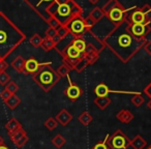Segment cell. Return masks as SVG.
Instances as JSON below:
<instances>
[{"label": "cell", "mask_w": 151, "mask_h": 149, "mask_svg": "<svg viewBox=\"0 0 151 149\" xmlns=\"http://www.w3.org/2000/svg\"><path fill=\"white\" fill-rule=\"evenodd\" d=\"M129 22L126 20L116 26L104 40L105 47H108L122 62L126 63L144 47L146 40H138L128 30Z\"/></svg>", "instance_id": "1"}, {"label": "cell", "mask_w": 151, "mask_h": 149, "mask_svg": "<svg viewBox=\"0 0 151 149\" xmlns=\"http://www.w3.org/2000/svg\"><path fill=\"white\" fill-rule=\"evenodd\" d=\"M25 40V33L3 12H0V59L5 60Z\"/></svg>", "instance_id": "2"}, {"label": "cell", "mask_w": 151, "mask_h": 149, "mask_svg": "<svg viewBox=\"0 0 151 149\" xmlns=\"http://www.w3.org/2000/svg\"><path fill=\"white\" fill-rule=\"evenodd\" d=\"M51 65V62H46L44 66H42L34 75H32L33 81L45 92H49L61 79Z\"/></svg>", "instance_id": "3"}, {"label": "cell", "mask_w": 151, "mask_h": 149, "mask_svg": "<svg viewBox=\"0 0 151 149\" xmlns=\"http://www.w3.org/2000/svg\"><path fill=\"white\" fill-rule=\"evenodd\" d=\"M108 146L110 149H127L130 140L121 130H117L113 135H108Z\"/></svg>", "instance_id": "4"}, {"label": "cell", "mask_w": 151, "mask_h": 149, "mask_svg": "<svg viewBox=\"0 0 151 149\" xmlns=\"http://www.w3.org/2000/svg\"><path fill=\"white\" fill-rule=\"evenodd\" d=\"M136 7L137 6H132V7H130V9H125V7L120 3L117 6L114 7L113 9H111V11L106 15V17H107L108 20H109L110 22H112L115 26H118L126 21L128 12L136 9Z\"/></svg>", "instance_id": "5"}, {"label": "cell", "mask_w": 151, "mask_h": 149, "mask_svg": "<svg viewBox=\"0 0 151 149\" xmlns=\"http://www.w3.org/2000/svg\"><path fill=\"white\" fill-rule=\"evenodd\" d=\"M24 1L46 22V20L49 18L48 14H47V9L56 0H24Z\"/></svg>", "instance_id": "6"}, {"label": "cell", "mask_w": 151, "mask_h": 149, "mask_svg": "<svg viewBox=\"0 0 151 149\" xmlns=\"http://www.w3.org/2000/svg\"><path fill=\"white\" fill-rule=\"evenodd\" d=\"M69 34L73 37H81L87 31L84 24V17H77L73 18L70 22L66 25Z\"/></svg>", "instance_id": "7"}, {"label": "cell", "mask_w": 151, "mask_h": 149, "mask_svg": "<svg viewBox=\"0 0 151 149\" xmlns=\"http://www.w3.org/2000/svg\"><path fill=\"white\" fill-rule=\"evenodd\" d=\"M62 26H66L71 20L73 19V15H71V9H70V4L67 3V4H58L57 9L55 12L54 16Z\"/></svg>", "instance_id": "8"}, {"label": "cell", "mask_w": 151, "mask_h": 149, "mask_svg": "<svg viewBox=\"0 0 151 149\" xmlns=\"http://www.w3.org/2000/svg\"><path fill=\"white\" fill-rule=\"evenodd\" d=\"M128 30L130 34L138 40H146V36L150 33L151 26L150 24H132L128 25Z\"/></svg>", "instance_id": "9"}, {"label": "cell", "mask_w": 151, "mask_h": 149, "mask_svg": "<svg viewBox=\"0 0 151 149\" xmlns=\"http://www.w3.org/2000/svg\"><path fill=\"white\" fill-rule=\"evenodd\" d=\"M66 78H67V80H68L69 84H68V87L65 89L64 93H65V95L67 96V99H68L70 101H76L77 99H79L81 96H82L83 90L78 84H76V83L71 82L69 76H67Z\"/></svg>", "instance_id": "10"}, {"label": "cell", "mask_w": 151, "mask_h": 149, "mask_svg": "<svg viewBox=\"0 0 151 149\" xmlns=\"http://www.w3.org/2000/svg\"><path fill=\"white\" fill-rule=\"evenodd\" d=\"M45 63L38 62L34 57H30L28 59H25V66H24L23 73L24 75H34L40 67L44 66Z\"/></svg>", "instance_id": "11"}, {"label": "cell", "mask_w": 151, "mask_h": 149, "mask_svg": "<svg viewBox=\"0 0 151 149\" xmlns=\"http://www.w3.org/2000/svg\"><path fill=\"white\" fill-rule=\"evenodd\" d=\"M126 20L132 24H149L147 22L146 17L143 14V12L140 9H138V7L132 9L130 15H127V19Z\"/></svg>", "instance_id": "12"}, {"label": "cell", "mask_w": 151, "mask_h": 149, "mask_svg": "<svg viewBox=\"0 0 151 149\" xmlns=\"http://www.w3.org/2000/svg\"><path fill=\"white\" fill-rule=\"evenodd\" d=\"M62 56V58H71V59H77V58H82L83 54L79 52L75 47L71 44H68L65 48L59 52Z\"/></svg>", "instance_id": "13"}, {"label": "cell", "mask_w": 151, "mask_h": 149, "mask_svg": "<svg viewBox=\"0 0 151 149\" xmlns=\"http://www.w3.org/2000/svg\"><path fill=\"white\" fill-rule=\"evenodd\" d=\"M73 115H71V114L69 113V112L67 111L66 109H62L56 115L55 119H56L57 122H58L59 124H61L62 126H66L67 124H68L69 122L73 120Z\"/></svg>", "instance_id": "14"}, {"label": "cell", "mask_w": 151, "mask_h": 149, "mask_svg": "<svg viewBox=\"0 0 151 149\" xmlns=\"http://www.w3.org/2000/svg\"><path fill=\"white\" fill-rule=\"evenodd\" d=\"M116 118L124 124H128L134 119V114L127 109H122L116 114Z\"/></svg>", "instance_id": "15"}, {"label": "cell", "mask_w": 151, "mask_h": 149, "mask_svg": "<svg viewBox=\"0 0 151 149\" xmlns=\"http://www.w3.org/2000/svg\"><path fill=\"white\" fill-rule=\"evenodd\" d=\"M111 90L112 89H110L105 83H99V84H97L96 86L94 87L93 92L96 95V97H105V96H108V95L111 93Z\"/></svg>", "instance_id": "16"}, {"label": "cell", "mask_w": 151, "mask_h": 149, "mask_svg": "<svg viewBox=\"0 0 151 149\" xmlns=\"http://www.w3.org/2000/svg\"><path fill=\"white\" fill-rule=\"evenodd\" d=\"M130 146L134 149H145L147 147V141L141 135H137L132 140H130Z\"/></svg>", "instance_id": "17"}, {"label": "cell", "mask_w": 151, "mask_h": 149, "mask_svg": "<svg viewBox=\"0 0 151 149\" xmlns=\"http://www.w3.org/2000/svg\"><path fill=\"white\" fill-rule=\"evenodd\" d=\"M70 44L73 45V46L75 47L79 52L82 53V54H84L85 50H86L87 42H86V40H84L83 36H81V37H73V40H71Z\"/></svg>", "instance_id": "18"}, {"label": "cell", "mask_w": 151, "mask_h": 149, "mask_svg": "<svg viewBox=\"0 0 151 149\" xmlns=\"http://www.w3.org/2000/svg\"><path fill=\"white\" fill-rule=\"evenodd\" d=\"M11 65L15 71H18V73H24V66H25V59H24L21 55H19V56H17L13 61H12Z\"/></svg>", "instance_id": "19"}, {"label": "cell", "mask_w": 151, "mask_h": 149, "mask_svg": "<svg viewBox=\"0 0 151 149\" xmlns=\"http://www.w3.org/2000/svg\"><path fill=\"white\" fill-rule=\"evenodd\" d=\"M20 128H22V124L20 123L19 120L16 119V118H11V119L6 122V124H5V130H7L9 135L13 134L14 132L20 130Z\"/></svg>", "instance_id": "20"}, {"label": "cell", "mask_w": 151, "mask_h": 149, "mask_svg": "<svg viewBox=\"0 0 151 149\" xmlns=\"http://www.w3.org/2000/svg\"><path fill=\"white\" fill-rule=\"evenodd\" d=\"M112 101L109 96H105V97H96L94 99V104L97 106V108L101 110H106L107 107H109L111 105Z\"/></svg>", "instance_id": "21"}, {"label": "cell", "mask_w": 151, "mask_h": 149, "mask_svg": "<svg viewBox=\"0 0 151 149\" xmlns=\"http://www.w3.org/2000/svg\"><path fill=\"white\" fill-rule=\"evenodd\" d=\"M4 104L6 105V107L9 108V110H15L16 108L21 104V99H20L17 94H13L7 101H4Z\"/></svg>", "instance_id": "22"}, {"label": "cell", "mask_w": 151, "mask_h": 149, "mask_svg": "<svg viewBox=\"0 0 151 149\" xmlns=\"http://www.w3.org/2000/svg\"><path fill=\"white\" fill-rule=\"evenodd\" d=\"M70 9H71V15H73V18L77 17H83V9L81 5H79L78 3L76 2L75 0H71L70 2Z\"/></svg>", "instance_id": "23"}, {"label": "cell", "mask_w": 151, "mask_h": 149, "mask_svg": "<svg viewBox=\"0 0 151 149\" xmlns=\"http://www.w3.org/2000/svg\"><path fill=\"white\" fill-rule=\"evenodd\" d=\"M78 120L84 126H87V125H89L91 122H92L93 117H92V115H91V114L89 113L88 111H84V112H82L80 115H79Z\"/></svg>", "instance_id": "24"}, {"label": "cell", "mask_w": 151, "mask_h": 149, "mask_svg": "<svg viewBox=\"0 0 151 149\" xmlns=\"http://www.w3.org/2000/svg\"><path fill=\"white\" fill-rule=\"evenodd\" d=\"M51 142H52V144L54 145L57 149H60L66 144V139H65L61 134H57L56 136L51 140Z\"/></svg>", "instance_id": "25"}, {"label": "cell", "mask_w": 151, "mask_h": 149, "mask_svg": "<svg viewBox=\"0 0 151 149\" xmlns=\"http://www.w3.org/2000/svg\"><path fill=\"white\" fill-rule=\"evenodd\" d=\"M89 16H91V17L94 19L95 22H99V20H101L104 17H105V14H104L103 9H101V7H99V6H95L94 9H91L90 14H89Z\"/></svg>", "instance_id": "26"}, {"label": "cell", "mask_w": 151, "mask_h": 149, "mask_svg": "<svg viewBox=\"0 0 151 149\" xmlns=\"http://www.w3.org/2000/svg\"><path fill=\"white\" fill-rule=\"evenodd\" d=\"M70 67L68 65H66L65 63H62L61 65H59L58 68L56 69V73H58V76L60 78H64V77H67L69 75V71H70Z\"/></svg>", "instance_id": "27"}, {"label": "cell", "mask_w": 151, "mask_h": 149, "mask_svg": "<svg viewBox=\"0 0 151 149\" xmlns=\"http://www.w3.org/2000/svg\"><path fill=\"white\" fill-rule=\"evenodd\" d=\"M56 46H57V45L55 44L54 42H53V40L45 37L44 40H42V46H40V47H42V48L44 49L46 52H49V51L53 50V49H56Z\"/></svg>", "instance_id": "28"}, {"label": "cell", "mask_w": 151, "mask_h": 149, "mask_svg": "<svg viewBox=\"0 0 151 149\" xmlns=\"http://www.w3.org/2000/svg\"><path fill=\"white\" fill-rule=\"evenodd\" d=\"M26 132H25V130H24L23 127L22 128H20V130H16V132H14L13 134H11V135H9V137H11V140H12V142L15 144L17 141H19L20 139L22 138V137H24V136H26Z\"/></svg>", "instance_id": "29"}, {"label": "cell", "mask_w": 151, "mask_h": 149, "mask_svg": "<svg viewBox=\"0 0 151 149\" xmlns=\"http://www.w3.org/2000/svg\"><path fill=\"white\" fill-rule=\"evenodd\" d=\"M42 40H44V38H42L38 33H34L33 35L29 38L30 45H32L34 48H40L42 44Z\"/></svg>", "instance_id": "30"}, {"label": "cell", "mask_w": 151, "mask_h": 149, "mask_svg": "<svg viewBox=\"0 0 151 149\" xmlns=\"http://www.w3.org/2000/svg\"><path fill=\"white\" fill-rule=\"evenodd\" d=\"M118 4H120V2L118 1V0H108V2L106 3L103 7H101V9H103L104 14H105V15H107V14L109 13L111 9H113L114 7L117 6Z\"/></svg>", "instance_id": "31"}, {"label": "cell", "mask_w": 151, "mask_h": 149, "mask_svg": "<svg viewBox=\"0 0 151 149\" xmlns=\"http://www.w3.org/2000/svg\"><path fill=\"white\" fill-rule=\"evenodd\" d=\"M99 53H97V52L90 53V54H84L85 60L87 61V63H88L89 65H91V64H93V63L96 62L97 59H99Z\"/></svg>", "instance_id": "32"}, {"label": "cell", "mask_w": 151, "mask_h": 149, "mask_svg": "<svg viewBox=\"0 0 151 149\" xmlns=\"http://www.w3.org/2000/svg\"><path fill=\"white\" fill-rule=\"evenodd\" d=\"M58 122H57V120L55 119V118H53V117H49L48 119L45 121V123H44V125L46 126L47 128H48L49 130H54L55 128L58 126Z\"/></svg>", "instance_id": "33"}, {"label": "cell", "mask_w": 151, "mask_h": 149, "mask_svg": "<svg viewBox=\"0 0 151 149\" xmlns=\"http://www.w3.org/2000/svg\"><path fill=\"white\" fill-rule=\"evenodd\" d=\"M46 23L49 25V27H52V28H54V29H56V30L62 26L60 24V22H59L55 17H49L48 19L46 20Z\"/></svg>", "instance_id": "34"}, {"label": "cell", "mask_w": 151, "mask_h": 149, "mask_svg": "<svg viewBox=\"0 0 151 149\" xmlns=\"http://www.w3.org/2000/svg\"><path fill=\"white\" fill-rule=\"evenodd\" d=\"M130 101H132V104L134 106V107H141V106L144 104L145 99L140 93V94H134V96L132 97V99H130Z\"/></svg>", "instance_id": "35"}, {"label": "cell", "mask_w": 151, "mask_h": 149, "mask_svg": "<svg viewBox=\"0 0 151 149\" xmlns=\"http://www.w3.org/2000/svg\"><path fill=\"white\" fill-rule=\"evenodd\" d=\"M140 9L143 12V14L146 17V20L149 24L151 23V6L149 4H144L142 7H140Z\"/></svg>", "instance_id": "36"}, {"label": "cell", "mask_w": 151, "mask_h": 149, "mask_svg": "<svg viewBox=\"0 0 151 149\" xmlns=\"http://www.w3.org/2000/svg\"><path fill=\"white\" fill-rule=\"evenodd\" d=\"M9 81H11V76H9L6 71H1L0 73V85L5 87Z\"/></svg>", "instance_id": "37"}, {"label": "cell", "mask_w": 151, "mask_h": 149, "mask_svg": "<svg viewBox=\"0 0 151 149\" xmlns=\"http://www.w3.org/2000/svg\"><path fill=\"white\" fill-rule=\"evenodd\" d=\"M5 89H6L7 91H9L12 94H16V93H17V91L19 90V86H18L17 83L11 80L9 83H7L6 86H5Z\"/></svg>", "instance_id": "38"}, {"label": "cell", "mask_w": 151, "mask_h": 149, "mask_svg": "<svg viewBox=\"0 0 151 149\" xmlns=\"http://www.w3.org/2000/svg\"><path fill=\"white\" fill-rule=\"evenodd\" d=\"M84 24H85V27H86V30H90L96 24V22L94 21V19L91 16H88V17L84 18Z\"/></svg>", "instance_id": "39"}, {"label": "cell", "mask_w": 151, "mask_h": 149, "mask_svg": "<svg viewBox=\"0 0 151 149\" xmlns=\"http://www.w3.org/2000/svg\"><path fill=\"white\" fill-rule=\"evenodd\" d=\"M108 135L106 136V138L104 139V141H101V142L96 143L94 146L92 147V149H110L109 146H108Z\"/></svg>", "instance_id": "40"}, {"label": "cell", "mask_w": 151, "mask_h": 149, "mask_svg": "<svg viewBox=\"0 0 151 149\" xmlns=\"http://www.w3.org/2000/svg\"><path fill=\"white\" fill-rule=\"evenodd\" d=\"M57 34H58L62 40H64L65 37H67V36L69 35V31L66 26H61L60 28L57 29Z\"/></svg>", "instance_id": "41"}, {"label": "cell", "mask_w": 151, "mask_h": 149, "mask_svg": "<svg viewBox=\"0 0 151 149\" xmlns=\"http://www.w3.org/2000/svg\"><path fill=\"white\" fill-rule=\"evenodd\" d=\"M84 55V54H83ZM88 63H87V61L85 60V58H84V56H83V58L80 60V62L78 63V65H77V67L75 68V71H78V73H81V71H83V69L85 68V67H87L88 66Z\"/></svg>", "instance_id": "42"}, {"label": "cell", "mask_w": 151, "mask_h": 149, "mask_svg": "<svg viewBox=\"0 0 151 149\" xmlns=\"http://www.w3.org/2000/svg\"><path fill=\"white\" fill-rule=\"evenodd\" d=\"M29 141V138H28V136L26 135V136H24V137H22L21 139H20L19 141H17V142L15 143V145L18 147V148H22V147L24 146V145L26 144V143Z\"/></svg>", "instance_id": "43"}, {"label": "cell", "mask_w": 151, "mask_h": 149, "mask_svg": "<svg viewBox=\"0 0 151 149\" xmlns=\"http://www.w3.org/2000/svg\"><path fill=\"white\" fill-rule=\"evenodd\" d=\"M45 34H46L47 38H51V40H52V38L57 34V30L54 29V28H52V27H49L48 29L46 30V33Z\"/></svg>", "instance_id": "44"}, {"label": "cell", "mask_w": 151, "mask_h": 149, "mask_svg": "<svg viewBox=\"0 0 151 149\" xmlns=\"http://www.w3.org/2000/svg\"><path fill=\"white\" fill-rule=\"evenodd\" d=\"M12 93L9 92V91H7L6 89H3L2 91H1V92H0V97H1V99H2L3 101H7V99H9V97L12 96Z\"/></svg>", "instance_id": "45"}, {"label": "cell", "mask_w": 151, "mask_h": 149, "mask_svg": "<svg viewBox=\"0 0 151 149\" xmlns=\"http://www.w3.org/2000/svg\"><path fill=\"white\" fill-rule=\"evenodd\" d=\"M9 67V63L4 60V59H0V73L1 71H5V69Z\"/></svg>", "instance_id": "46"}, {"label": "cell", "mask_w": 151, "mask_h": 149, "mask_svg": "<svg viewBox=\"0 0 151 149\" xmlns=\"http://www.w3.org/2000/svg\"><path fill=\"white\" fill-rule=\"evenodd\" d=\"M143 48H144V50L151 56V40H147Z\"/></svg>", "instance_id": "47"}, {"label": "cell", "mask_w": 151, "mask_h": 149, "mask_svg": "<svg viewBox=\"0 0 151 149\" xmlns=\"http://www.w3.org/2000/svg\"><path fill=\"white\" fill-rule=\"evenodd\" d=\"M143 92H144L145 94H146L147 96L149 97V99H151V82L149 83V84L147 85L146 87H145L144 90H143Z\"/></svg>", "instance_id": "48"}, {"label": "cell", "mask_w": 151, "mask_h": 149, "mask_svg": "<svg viewBox=\"0 0 151 149\" xmlns=\"http://www.w3.org/2000/svg\"><path fill=\"white\" fill-rule=\"evenodd\" d=\"M0 149H11L7 145L5 144H2V145H0Z\"/></svg>", "instance_id": "49"}, {"label": "cell", "mask_w": 151, "mask_h": 149, "mask_svg": "<svg viewBox=\"0 0 151 149\" xmlns=\"http://www.w3.org/2000/svg\"><path fill=\"white\" fill-rule=\"evenodd\" d=\"M88 1L91 3V4H96V3L99 2V0H88Z\"/></svg>", "instance_id": "50"}, {"label": "cell", "mask_w": 151, "mask_h": 149, "mask_svg": "<svg viewBox=\"0 0 151 149\" xmlns=\"http://www.w3.org/2000/svg\"><path fill=\"white\" fill-rule=\"evenodd\" d=\"M147 107H148L149 110L151 111V99H150V101H149L148 103H147Z\"/></svg>", "instance_id": "51"}, {"label": "cell", "mask_w": 151, "mask_h": 149, "mask_svg": "<svg viewBox=\"0 0 151 149\" xmlns=\"http://www.w3.org/2000/svg\"><path fill=\"white\" fill-rule=\"evenodd\" d=\"M2 144H5V143H4V140H3V138L0 136V145H2Z\"/></svg>", "instance_id": "52"}, {"label": "cell", "mask_w": 151, "mask_h": 149, "mask_svg": "<svg viewBox=\"0 0 151 149\" xmlns=\"http://www.w3.org/2000/svg\"><path fill=\"white\" fill-rule=\"evenodd\" d=\"M145 149H151V144H150V145H148V146H147Z\"/></svg>", "instance_id": "53"}]
</instances>
